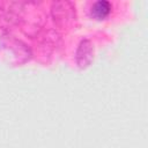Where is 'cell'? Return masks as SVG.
I'll return each mask as SVG.
<instances>
[{
    "instance_id": "1",
    "label": "cell",
    "mask_w": 148,
    "mask_h": 148,
    "mask_svg": "<svg viewBox=\"0 0 148 148\" xmlns=\"http://www.w3.org/2000/svg\"><path fill=\"white\" fill-rule=\"evenodd\" d=\"M110 9H111V6H110L109 2H106V1H98V2H96L92 6L91 13L97 18H103V17H105L110 13Z\"/></svg>"
}]
</instances>
